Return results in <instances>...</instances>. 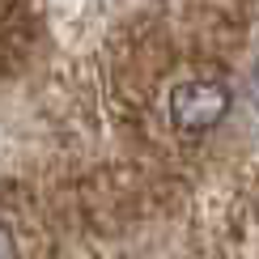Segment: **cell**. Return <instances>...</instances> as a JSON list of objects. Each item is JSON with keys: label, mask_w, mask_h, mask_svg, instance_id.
<instances>
[{"label": "cell", "mask_w": 259, "mask_h": 259, "mask_svg": "<svg viewBox=\"0 0 259 259\" xmlns=\"http://www.w3.org/2000/svg\"><path fill=\"white\" fill-rule=\"evenodd\" d=\"M251 102L259 106V72H255V77H251Z\"/></svg>", "instance_id": "3"}, {"label": "cell", "mask_w": 259, "mask_h": 259, "mask_svg": "<svg viewBox=\"0 0 259 259\" xmlns=\"http://www.w3.org/2000/svg\"><path fill=\"white\" fill-rule=\"evenodd\" d=\"M225 111H230V90L212 77H196V81H179L170 90V123L183 136H204L212 132Z\"/></svg>", "instance_id": "1"}, {"label": "cell", "mask_w": 259, "mask_h": 259, "mask_svg": "<svg viewBox=\"0 0 259 259\" xmlns=\"http://www.w3.org/2000/svg\"><path fill=\"white\" fill-rule=\"evenodd\" d=\"M0 259H17V246H13V234H9V225H0Z\"/></svg>", "instance_id": "2"}]
</instances>
